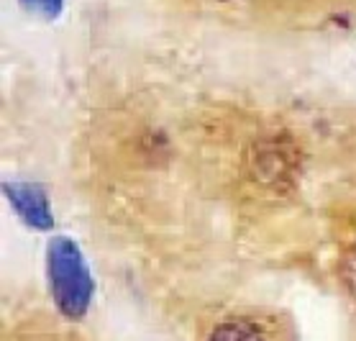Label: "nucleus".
<instances>
[{
    "mask_svg": "<svg viewBox=\"0 0 356 341\" xmlns=\"http://www.w3.org/2000/svg\"><path fill=\"white\" fill-rule=\"evenodd\" d=\"M26 10H31L41 18H54L59 16V10L65 6V0H21Z\"/></svg>",
    "mask_w": 356,
    "mask_h": 341,
    "instance_id": "20e7f679",
    "label": "nucleus"
},
{
    "mask_svg": "<svg viewBox=\"0 0 356 341\" xmlns=\"http://www.w3.org/2000/svg\"><path fill=\"white\" fill-rule=\"evenodd\" d=\"M49 285L57 308L67 318H82L92 301V277L74 241L59 236L47 252Z\"/></svg>",
    "mask_w": 356,
    "mask_h": 341,
    "instance_id": "f257e3e1",
    "label": "nucleus"
},
{
    "mask_svg": "<svg viewBox=\"0 0 356 341\" xmlns=\"http://www.w3.org/2000/svg\"><path fill=\"white\" fill-rule=\"evenodd\" d=\"M6 195H8L10 205L16 208V213L33 228H49L51 226V211H49L47 195L41 193L39 187L26 185V182H8L6 185Z\"/></svg>",
    "mask_w": 356,
    "mask_h": 341,
    "instance_id": "f03ea898",
    "label": "nucleus"
},
{
    "mask_svg": "<svg viewBox=\"0 0 356 341\" xmlns=\"http://www.w3.org/2000/svg\"><path fill=\"white\" fill-rule=\"evenodd\" d=\"M341 275H343V283H346V290L351 292V298L356 301V241L351 244V249L343 257V267H341Z\"/></svg>",
    "mask_w": 356,
    "mask_h": 341,
    "instance_id": "39448f33",
    "label": "nucleus"
},
{
    "mask_svg": "<svg viewBox=\"0 0 356 341\" xmlns=\"http://www.w3.org/2000/svg\"><path fill=\"white\" fill-rule=\"evenodd\" d=\"M208 341H267L264 333H261L259 326H254L251 321H243V318H231V321H223L211 331Z\"/></svg>",
    "mask_w": 356,
    "mask_h": 341,
    "instance_id": "7ed1b4c3",
    "label": "nucleus"
}]
</instances>
